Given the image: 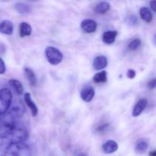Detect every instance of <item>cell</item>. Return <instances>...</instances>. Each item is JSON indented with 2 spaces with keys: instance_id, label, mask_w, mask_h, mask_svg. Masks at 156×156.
Wrapping results in <instances>:
<instances>
[{
  "instance_id": "cell-24",
  "label": "cell",
  "mask_w": 156,
  "mask_h": 156,
  "mask_svg": "<svg viewBox=\"0 0 156 156\" xmlns=\"http://www.w3.org/2000/svg\"><path fill=\"white\" fill-rule=\"evenodd\" d=\"M6 71V67L5 62L3 61V59L2 58H0V75L5 74Z\"/></svg>"
},
{
  "instance_id": "cell-15",
  "label": "cell",
  "mask_w": 156,
  "mask_h": 156,
  "mask_svg": "<svg viewBox=\"0 0 156 156\" xmlns=\"http://www.w3.org/2000/svg\"><path fill=\"white\" fill-rule=\"evenodd\" d=\"M19 32L21 37L30 36L32 32L31 26L27 22H21L19 26Z\"/></svg>"
},
{
  "instance_id": "cell-1",
  "label": "cell",
  "mask_w": 156,
  "mask_h": 156,
  "mask_svg": "<svg viewBox=\"0 0 156 156\" xmlns=\"http://www.w3.org/2000/svg\"><path fill=\"white\" fill-rule=\"evenodd\" d=\"M24 111L22 103L18 101L5 114L0 116V136L4 135L18 125V120L22 117Z\"/></svg>"
},
{
  "instance_id": "cell-3",
  "label": "cell",
  "mask_w": 156,
  "mask_h": 156,
  "mask_svg": "<svg viewBox=\"0 0 156 156\" xmlns=\"http://www.w3.org/2000/svg\"><path fill=\"white\" fill-rule=\"evenodd\" d=\"M1 156H31V151L24 143H15L8 146Z\"/></svg>"
},
{
  "instance_id": "cell-20",
  "label": "cell",
  "mask_w": 156,
  "mask_h": 156,
  "mask_svg": "<svg viewBox=\"0 0 156 156\" xmlns=\"http://www.w3.org/2000/svg\"><path fill=\"white\" fill-rule=\"evenodd\" d=\"M148 147H149V145H148L147 142L145 140H140L139 142H137L136 145L135 150L137 153L144 154L147 151Z\"/></svg>"
},
{
  "instance_id": "cell-13",
  "label": "cell",
  "mask_w": 156,
  "mask_h": 156,
  "mask_svg": "<svg viewBox=\"0 0 156 156\" xmlns=\"http://www.w3.org/2000/svg\"><path fill=\"white\" fill-rule=\"evenodd\" d=\"M117 31L116 30H108L103 34L102 41L106 44H112L115 41L117 36Z\"/></svg>"
},
{
  "instance_id": "cell-12",
  "label": "cell",
  "mask_w": 156,
  "mask_h": 156,
  "mask_svg": "<svg viewBox=\"0 0 156 156\" xmlns=\"http://www.w3.org/2000/svg\"><path fill=\"white\" fill-rule=\"evenodd\" d=\"M108 66V59L105 56H98L95 57L93 62V67L95 70H101Z\"/></svg>"
},
{
  "instance_id": "cell-21",
  "label": "cell",
  "mask_w": 156,
  "mask_h": 156,
  "mask_svg": "<svg viewBox=\"0 0 156 156\" xmlns=\"http://www.w3.org/2000/svg\"><path fill=\"white\" fill-rule=\"evenodd\" d=\"M108 80V77H107V72L106 71H101L100 73H96L93 77V81L95 83H105Z\"/></svg>"
},
{
  "instance_id": "cell-16",
  "label": "cell",
  "mask_w": 156,
  "mask_h": 156,
  "mask_svg": "<svg viewBox=\"0 0 156 156\" xmlns=\"http://www.w3.org/2000/svg\"><path fill=\"white\" fill-rule=\"evenodd\" d=\"M15 9L17 12L22 15H27L31 12V7L29 5L24 2H18L15 5Z\"/></svg>"
},
{
  "instance_id": "cell-7",
  "label": "cell",
  "mask_w": 156,
  "mask_h": 156,
  "mask_svg": "<svg viewBox=\"0 0 156 156\" xmlns=\"http://www.w3.org/2000/svg\"><path fill=\"white\" fill-rule=\"evenodd\" d=\"M81 27L86 33H94L97 29V23L92 19H85L81 23Z\"/></svg>"
},
{
  "instance_id": "cell-25",
  "label": "cell",
  "mask_w": 156,
  "mask_h": 156,
  "mask_svg": "<svg viewBox=\"0 0 156 156\" xmlns=\"http://www.w3.org/2000/svg\"><path fill=\"white\" fill-rule=\"evenodd\" d=\"M136 73L135 70L129 69L127 71V73H126V76H127V78H129V79H133L136 77Z\"/></svg>"
},
{
  "instance_id": "cell-28",
  "label": "cell",
  "mask_w": 156,
  "mask_h": 156,
  "mask_svg": "<svg viewBox=\"0 0 156 156\" xmlns=\"http://www.w3.org/2000/svg\"><path fill=\"white\" fill-rule=\"evenodd\" d=\"M108 124H105V125H103V126H100V127L98 128L97 130L99 131V132H101V131H102V130H103V129H106V128L108 127Z\"/></svg>"
},
{
  "instance_id": "cell-10",
  "label": "cell",
  "mask_w": 156,
  "mask_h": 156,
  "mask_svg": "<svg viewBox=\"0 0 156 156\" xmlns=\"http://www.w3.org/2000/svg\"><path fill=\"white\" fill-rule=\"evenodd\" d=\"M24 101H25L27 106L30 108V111H31V114L33 117H36L38 113V108L37 107V105H35L34 102L33 101L31 98V95H30V93H25L24 96Z\"/></svg>"
},
{
  "instance_id": "cell-19",
  "label": "cell",
  "mask_w": 156,
  "mask_h": 156,
  "mask_svg": "<svg viewBox=\"0 0 156 156\" xmlns=\"http://www.w3.org/2000/svg\"><path fill=\"white\" fill-rule=\"evenodd\" d=\"M111 5L107 2H101L98 4L96 5L94 8V11L98 14H105L109 11Z\"/></svg>"
},
{
  "instance_id": "cell-14",
  "label": "cell",
  "mask_w": 156,
  "mask_h": 156,
  "mask_svg": "<svg viewBox=\"0 0 156 156\" xmlns=\"http://www.w3.org/2000/svg\"><path fill=\"white\" fill-rule=\"evenodd\" d=\"M24 74H25L26 78L28 80L29 83L32 85V86H36L37 84V79L36 76H35L33 70L31 69L28 68V67H26L24 69Z\"/></svg>"
},
{
  "instance_id": "cell-18",
  "label": "cell",
  "mask_w": 156,
  "mask_h": 156,
  "mask_svg": "<svg viewBox=\"0 0 156 156\" xmlns=\"http://www.w3.org/2000/svg\"><path fill=\"white\" fill-rule=\"evenodd\" d=\"M9 83L14 88L17 94H19V95H21L23 94L24 88H23V85L20 81L17 80V79H10L9 81Z\"/></svg>"
},
{
  "instance_id": "cell-9",
  "label": "cell",
  "mask_w": 156,
  "mask_h": 156,
  "mask_svg": "<svg viewBox=\"0 0 156 156\" xmlns=\"http://www.w3.org/2000/svg\"><path fill=\"white\" fill-rule=\"evenodd\" d=\"M13 30V23L9 20H4L0 23V33L6 35H12Z\"/></svg>"
},
{
  "instance_id": "cell-29",
  "label": "cell",
  "mask_w": 156,
  "mask_h": 156,
  "mask_svg": "<svg viewBox=\"0 0 156 156\" xmlns=\"http://www.w3.org/2000/svg\"><path fill=\"white\" fill-rule=\"evenodd\" d=\"M149 156H156L155 151H152V152H149Z\"/></svg>"
},
{
  "instance_id": "cell-22",
  "label": "cell",
  "mask_w": 156,
  "mask_h": 156,
  "mask_svg": "<svg viewBox=\"0 0 156 156\" xmlns=\"http://www.w3.org/2000/svg\"><path fill=\"white\" fill-rule=\"evenodd\" d=\"M141 44V41L138 38H136V39L133 40L128 45V47H129V50H136Z\"/></svg>"
},
{
  "instance_id": "cell-4",
  "label": "cell",
  "mask_w": 156,
  "mask_h": 156,
  "mask_svg": "<svg viewBox=\"0 0 156 156\" xmlns=\"http://www.w3.org/2000/svg\"><path fill=\"white\" fill-rule=\"evenodd\" d=\"M12 91L7 88L0 90V116L5 114L12 105Z\"/></svg>"
},
{
  "instance_id": "cell-23",
  "label": "cell",
  "mask_w": 156,
  "mask_h": 156,
  "mask_svg": "<svg viewBox=\"0 0 156 156\" xmlns=\"http://www.w3.org/2000/svg\"><path fill=\"white\" fill-rule=\"evenodd\" d=\"M128 23L131 25H136L137 24V18L136 15H132L128 18Z\"/></svg>"
},
{
  "instance_id": "cell-6",
  "label": "cell",
  "mask_w": 156,
  "mask_h": 156,
  "mask_svg": "<svg viewBox=\"0 0 156 156\" xmlns=\"http://www.w3.org/2000/svg\"><path fill=\"white\" fill-rule=\"evenodd\" d=\"M95 94L94 88L91 85H85L83 87L80 93L81 98L85 102H90Z\"/></svg>"
},
{
  "instance_id": "cell-8",
  "label": "cell",
  "mask_w": 156,
  "mask_h": 156,
  "mask_svg": "<svg viewBox=\"0 0 156 156\" xmlns=\"http://www.w3.org/2000/svg\"><path fill=\"white\" fill-rule=\"evenodd\" d=\"M148 102L146 98H142L140 100L138 101L136 105L134 106L133 110V116L134 117H139L140 114L143 113V111H144L145 108H146V105H147Z\"/></svg>"
},
{
  "instance_id": "cell-11",
  "label": "cell",
  "mask_w": 156,
  "mask_h": 156,
  "mask_svg": "<svg viewBox=\"0 0 156 156\" xmlns=\"http://www.w3.org/2000/svg\"><path fill=\"white\" fill-rule=\"evenodd\" d=\"M118 149V145L114 140H108L102 145V150L106 154H112Z\"/></svg>"
},
{
  "instance_id": "cell-5",
  "label": "cell",
  "mask_w": 156,
  "mask_h": 156,
  "mask_svg": "<svg viewBox=\"0 0 156 156\" xmlns=\"http://www.w3.org/2000/svg\"><path fill=\"white\" fill-rule=\"evenodd\" d=\"M45 55L47 61L51 65H58L62 62L63 55L59 49L53 47H48L45 50Z\"/></svg>"
},
{
  "instance_id": "cell-26",
  "label": "cell",
  "mask_w": 156,
  "mask_h": 156,
  "mask_svg": "<svg viewBox=\"0 0 156 156\" xmlns=\"http://www.w3.org/2000/svg\"><path fill=\"white\" fill-rule=\"evenodd\" d=\"M148 86H149V88H151V89H153V88H155L156 86V79H152V80L149 81V82L148 83Z\"/></svg>"
},
{
  "instance_id": "cell-2",
  "label": "cell",
  "mask_w": 156,
  "mask_h": 156,
  "mask_svg": "<svg viewBox=\"0 0 156 156\" xmlns=\"http://www.w3.org/2000/svg\"><path fill=\"white\" fill-rule=\"evenodd\" d=\"M27 138L28 132L26 128L17 125L4 135L0 136V146H8L15 143H24Z\"/></svg>"
},
{
  "instance_id": "cell-27",
  "label": "cell",
  "mask_w": 156,
  "mask_h": 156,
  "mask_svg": "<svg viewBox=\"0 0 156 156\" xmlns=\"http://www.w3.org/2000/svg\"><path fill=\"white\" fill-rule=\"evenodd\" d=\"M150 7L153 12H156V1L154 0V1L150 2Z\"/></svg>"
},
{
  "instance_id": "cell-30",
  "label": "cell",
  "mask_w": 156,
  "mask_h": 156,
  "mask_svg": "<svg viewBox=\"0 0 156 156\" xmlns=\"http://www.w3.org/2000/svg\"><path fill=\"white\" fill-rule=\"evenodd\" d=\"M79 156H87V155H85V154H82V155H79Z\"/></svg>"
},
{
  "instance_id": "cell-17",
  "label": "cell",
  "mask_w": 156,
  "mask_h": 156,
  "mask_svg": "<svg viewBox=\"0 0 156 156\" xmlns=\"http://www.w3.org/2000/svg\"><path fill=\"white\" fill-rule=\"evenodd\" d=\"M140 17L143 21L150 23L152 21V14L147 7H142L140 10Z\"/></svg>"
}]
</instances>
